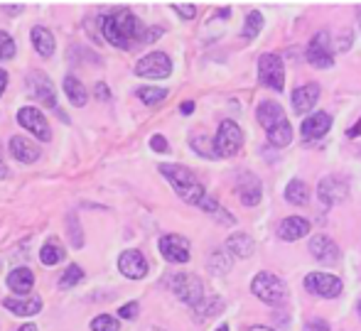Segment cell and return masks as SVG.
Returning a JSON list of instances; mask_svg holds the SVG:
<instances>
[{
	"mask_svg": "<svg viewBox=\"0 0 361 331\" xmlns=\"http://www.w3.org/2000/svg\"><path fill=\"white\" fill-rule=\"evenodd\" d=\"M160 175L165 177L167 182L172 185L175 194L182 199L185 204H192V206H200L202 199H204V185L195 177V172L187 170L182 165H172V162H162L160 167Z\"/></svg>",
	"mask_w": 361,
	"mask_h": 331,
	"instance_id": "1",
	"label": "cell"
},
{
	"mask_svg": "<svg viewBox=\"0 0 361 331\" xmlns=\"http://www.w3.org/2000/svg\"><path fill=\"white\" fill-rule=\"evenodd\" d=\"M251 292L268 307H283L288 302V285L273 273H258L251 282Z\"/></svg>",
	"mask_w": 361,
	"mask_h": 331,
	"instance_id": "2",
	"label": "cell"
},
{
	"mask_svg": "<svg viewBox=\"0 0 361 331\" xmlns=\"http://www.w3.org/2000/svg\"><path fill=\"white\" fill-rule=\"evenodd\" d=\"M25 84H27L30 96H32V99L37 101L39 106H44V108H49V111H57L59 108L54 81L49 79V76L44 74V71H39V69L30 71L27 79H25Z\"/></svg>",
	"mask_w": 361,
	"mask_h": 331,
	"instance_id": "3",
	"label": "cell"
},
{
	"mask_svg": "<svg viewBox=\"0 0 361 331\" xmlns=\"http://www.w3.org/2000/svg\"><path fill=\"white\" fill-rule=\"evenodd\" d=\"M172 292L177 294V299H182L185 304H190L192 309L200 307L204 302V285L197 275L192 273H177L172 277Z\"/></svg>",
	"mask_w": 361,
	"mask_h": 331,
	"instance_id": "4",
	"label": "cell"
},
{
	"mask_svg": "<svg viewBox=\"0 0 361 331\" xmlns=\"http://www.w3.org/2000/svg\"><path fill=\"white\" fill-rule=\"evenodd\" d=\"M18 125H23L35 140L49 142L52 140V128H49V120L37 106H23L18 111Z\"/></svg>",
	"mask_w": 361,
	"mask_h": 331,
	"instance_id": "5",
	"label": "cell"
},
{
	"mask_svg": "<svg viewBox=\"0 0 361 331\" xmlns=\"http://www.w3.org/2000/svg\"><path fill=\"white\" fill-rule=\"evenodd\" d=\"M133 71L138 76H143V79H152V81L167 79L172 74V59L165 52H150L135 62Z\"/></svg>",
	"mask_w": 361,
	"mask_h": 331,
	"instance_id": "6",
	"label": "cell"
},
{
	"mask_svg": "<svg viewBox=\"0 0 361 331\" xmlns=\"http://www.w3.org/2000/svg\"><path fill=\"white\" fill-rule=\"evenodd\" d=\"M258 79L273 91H283L286 86V66L278 54H261L258 59Z\"/></svg>",
	"mask_w": 361,
	"mask_h": 331,
	"instance_id": "7",
	"label": "cell"
},
{
	"mask_svg": "<svg viewBox=\"0 0 361 331\" xmlns=\"http://www.w3.org/2000/svg\"><path fill=\"white\" fill-rule=\"evenodd\" d=\"M243 145V132L233 120H221L214 137V150L219 157H233Z\"/></svg>",
	"mask_w": 361,
	"mask_h": 331,
	"instance_id": "8",
	"label": "cell"
},
{
	"mask_svg": "<svg viewBox=\"0 0 361 331\" xmlns=\"http://www.w3.org/2000/svg\"><path fill=\"white\" fill-rule=\"evenodd\" d=\"M305 289L317 294V297L334 299L342 294L344 285H342V280L334 277V275H329V273H310L307 277H305Z\"/></svg>",
	"mask_w": 361,
	"mask_h": 331,
	"instance_id": "9",
	"label": "cell"
},
{
	"mask_svg": "<svg viewBox=\"0 0 361 331\" xmlns=\"http://www.w3.org/2000/svg\"><path fill=\"white\" fill-rule=\"evenodd\" d=\"M157 251L165 258L167 263H190V241L185 236H177V233H167L157 241Z\"/></svg>",
	"mask_w": 361,
	"mask_h": 331,
	"instance_id": "10",
	"label": "cell"
},
{
	"mask_svg": "<svg viewBox=\"0 0 361 331\" xmlns=\"http://www.w3.org/2000/svg\"><path fill=\"white\" fill-rule=\"evenodd\" d=\"M8 152L10 157H13L15 162H20V165H35V162L42 157V150H39V145L35 140H30V137L25 135H13L8 140Z\"/></svg>",
	"mask_w": 361,
	"mask_h": 331,
	"instance_id": "11",
	"label": "cell"
},
{
	"mask_svg": "<svg viewBox=\"0 0 361 331\" xmlns=\"http://www.w3.org/2000/svg\"><path fill=\"white\" fill-rule=\"evenodd\" d=\"M118 270H121V275L128 280H143L147 275V270H150V265H147L145 256L138 248H128V251H123L118 256Z\"/></svg>",
	"mask_w": 361,
	"mask_h": 331,
	"instance_id": "12",
	"label": "cell"
},
{
	"mask_svg": "<svg viewBox=\"0 0 361 331\" xmlns=\"http://www.w3.org/2000/svg\"><path fill=\"white\" fill-rule=\"evenodd\" d=\"M307 62L312 66H317V69H329V66H334V57H332V52H329V35L324 32V30L314 35L312 42H310Z\"/></svg>",
	"mask_w": 361,
	"mask_h": 331,
	"instance_id": "13",
	"label": "cell"
},
{
	"mask_svg": "<svg viewBox=\"0 0 361 331\" xmlns=\"http://www.w3.org/2000/svg\"><path fill=\"white\" fill-rule=\"evenodd\" d=\"M317 194L324 206H334V204L344 201V199L349 196V187H347V182L339 180V177H324L317 187Z\"/></svg>",
	"mask_w": 361,
	"mask_h": 331,
	"instance_id": "14",
	"label": "cell"
},
{
	"mask_svg": "<svg viewBox=\"0 0 361 331\" xmlns=\"http://www.w3.org/2000/svg\"><path fill=\"white\" fill-rule=\"evenodd\" d=\"M310 253L322 265H339V246L329 236H314L310 241Z\"/></svg>",
	"mask_w": 361,
	"mask_h": 331,
	"instance_id": "15",
	"label": "cell"
},
{
	"mask_svg": "<svg viewBox=\"0 0 361 331\" xmlns=\"http://www.w3.org/2000/svg\"><path fill=\"white\" fill-rule=\"evenodd\" d=\"M332 128V115L324 113V111H317V113L307 115V118L302 120V137L305 140H319V137H324Z\"/></svg>",
	"mask_w": 361,
	"mask_h": 331,
	"instance_id": "16",
	"label": "cell"
},
{
	"mask_svg": "<svg viewBox=\"0 0 361 331\" xmlns=\"http://www.w3.org/2000/svg\"><path fill=\"white\" fill-rule=\"evenodd\" d=\"M30 42H32L35 52H37L39 57H44V59L52 57L54 49H57V39H54L52 30L42 27V25H35V27L30 30Z\"/></svg>",
	"mask_w": 361,
	"mask_h": 331,
	"instance_id": "17",
	"label": "cell"
},
{
	"mask_svg": "<svg viewBox=\"0 0 361 331\" xmlns=\"http://www.w3.org/2000/svg\"><path fill=\"white\" fill-rule=\"evenodd\" d=\"M236 194L241 199V204H246V206H256L258 201H261V180H258L256 175H241L238 177V187H236Z\"/></svg>",
	"mask_w": 361,
	"mask_h": 331,
	"instance_id": "18",
	"label": "cell"
},
{
	"mask_svg": "<svg viewBox=\"0 0 361 331\" xmlns=\"http://www.w3.org/2000/svg\"><path fill=\"white\" fill-rule=\"evenodd\" d=\"M3 307L13 312L15 317H35L42 312V299L39 297H5Z\"/></svg>",
	"mask_w": 361,
	"mask_h": 331,
	"instance_id": "19",
	"label": "cell"
},
{
	"mask_svg": "<svg viewBox=\"0 0 361 331\" xmlns=\"http://www.w3.org/2000/svg\"><path fill=\"white\" fill-rule=\"evenodd\" d=\"M319 99V86L317 84H305V86H298L293 91V106H295V113H310L314 108Z\"/></svg>",
	"mask_w": 361,
	"mask_h": 331,
	"instance_id": "20",
	"label": "cell"
},
{
	"mask_svg": "<svg viewBox=\"0 0 361 331\" xmlns=\"http://www.w3.org/2000/svg\"><path fill=\"white\" fill-rule=\"evenodd\" d=\"M5 285H8L18 297H25V294H30L35 287V273L30 268H15V270H10Z\"/></svg>",
	"mask_w": 361,
	"mask_h": 331,
	"instance_id": "21",
	"label": "cell"
},
{
	"mask_svg": "<svg viewBox=\"0 0 361 331\" xmlns=\"http://www.w3.org/2000/svg\"><path fill=\"white\" fill-rule=\"evenodd\" d=\"M256 118H258V123L263 125V130H271L273 125L286 120V111H283V106L276 104V101H261V106H258V111H256Z\"/></svg>",
	"mask_w": 361,
	"mask_h": 331,
	"instance_id": "22",
	"label": "cell"
},
{
	"mask_svg": "<svg viewBox=\"0 0 361 331\" xmlns=\"http://www.w3.org/2000/svg\"><path fill=\"white\" fill-rule=\"evenodd\" d=\"M283 241H300L310 233V221L300 216H288L286 221H281V228H278Z\"/></svg>",
	"mask_w": 361,
	"mask_h": 331,
	"instance_id": "23",
	"label": "cell"
},
{
	"mask_svg": "<svg viewBox=\"0 0 361 331\" xmlns=\"http://www.w3.org/2000/svg\"><path fill=\"white\" fill-rule=\"evenodd\" d=\"M99 25H101V35H104V39L109 44H114V47H118V49H130V44H128V39L121 35V30H118V25L114 23V18H111V13H106V15H101L99 18Z\"/></svg>",
	"mask_w": 361,
	"mask_h": 331,
	"instance_id": "24",
	"label": "cell"
},
{
	"mask_svg": "<svg viewBox=\"0 0 361 331\" xmlns=\"http://www.w3.org/2000/svg\"><path fill=\"white\" fill-rule=\"evenodd\" d=\"M62 89H64V94H67L69 104H72L74 108H84V106L89 104V94H86L84 84H81V81L76 79L74 74H67V76H64Z\"/></svg>",
	"mask_w": 361,
	"mask_h": 331,
	"instance_id": "25",
	"label": "cell"
},
{
	"mask_svg": "<svg viewBox=\"0 0 361 331\" xmlns=\"http://www.w3.org/2000/svg\"><path fill=\"white\" fill-rule=\"evenodd\" d=\"M64 256H67V251H64V246L59 243V238H47L44 246L39 248V263L47 265V268L59 265L64 261Z\"/></svg>",
	"mask_w": 361,
	"mask_h": 331,
	"instance_id": "26",
	"label": "cell"
},
{
	"mask_svg": "<svg viewBox=\"0 0 361 331\" xmlns=\"http://www.w3.org/2000/svg\"><path fill=\"white\" fill-rule=\"evenodd\" d=\"M226 248L236 258H251L253 251H256V243H253V238L248 233H233V236H228Z\"/></svg>",
	"mask_w": 361,
	"mask_h": 331,
	"instance_id": "27",
	"label": "cell"
},
{
	"mask_svg": "<svg viewBox=\"0 0 361 331\" xmlns=\"http://www.w3.org/2000/svg\"><path fill=\"white\" fill-rule=\"evenodd\" d=\"M268 135V142H271L273 147H288L290 142H293V128H290L288 118L283 120V123L273 125L271 130H266Z\"/></svg>",
	"mask_w": 361,
	"mask_h": 331,
	"instance_id": "28",
	"label": "cell"
},
{
	"mask_svg": "<svg viewBox=\"0 0 361 331\" xmlns=\"http://www.w3.org/2000/svg\"><path fill=\"white\" fill-rule=\"evenodd\" d=\"M286 201L288 204H293V206H305V204L310 201V189H307V185L305 182H300V180H293L288 185V189H286Z\"/></svg>",
	"mask_w": 361,
	"mask_h": 331,
	"instance_id": "29",
	"label": "cell"
},
{
	"mask_svg": "<svg viewBox=\"0 0 361 331\" xmlns=\"http://www.w3.org/2000/svg\"><path fill=\"white\" fill-rule=\"evenodd\" d=\"M167 94H170V91L160 89V86H140V89L135 91V96H138V99L143 101V106H157V104H162V101L167 99Z\"/></svg>",
	"mask_w": 361,
	"mask_h": 331,
	"instance_id": "30",
	"label": "cell"
},
{
	"mask_svg": "<svg viewBox=\"0 0 361 331\" xmlns=\"http://www.w3.org/2000/svg\"><path fill=\"white\" fill-rule=\"evenodd\" d=\"M81 280H84V270H81L76 263H72L62 275H59L57 285H59V289H72L81 282Z\"/></svg>",
	"mask_w": 361,
	"mask_h": 331,
	"instance_id": "31",
	"label": "cell"
},
{
	"mask_svg": "<svg viewBox=\"0 0 361 331\" xmlns=\"http://www.w3.org/2000/svg\"><path fill=\"white\" fill-rule=\"evenodd\" d=\"M221 312H224V302L219 297L204 299L200 307H195L197 319H209V317H216V314H221Z\"/></svg>",
	"mask_w": 361,
	"mask_h": 331,
	"instance_id": "32",
	"label": "cell"
},
{
	"mask_svg": "<svg viewBox=\"0 0 361 331\" xmlns=\"http://www.w3.org/2000/svg\"><path fill=\"white\" fill-rule=\"evenodd\" d=\"M190 142H192V150H195L197 155L207 157V160H214V157H219L216 150H214V142H209L204 135H195Z\"/></svg>",
	"mask_w": 361,
	"mask_h": 331,
	"instance_id": "33",
	"label": "cell"
},
{
	"mask_svg": "<svg viewBox=\"0 0 361 331\" xmlns=\"http://www.w3.org/2000/svg\"><path fill=\"white\" fill-rule=\"evenodd\" d=\"M209 270H212L214 275L228 273V270H231V258H228L224 251H214V253L209 256Z\"/></svg>",
	"mask_w": 361,
	"mask_h": 331,
	"instance_id": "34",
	"label": "cell"
},
{
	"mask_svg": "<svg viewBox=\"0 0 361 331\" xmlns=\"http://www.w3.org/2000/svg\"><path fill=\"white\" fill-rule=\"evenodd\" d=\"M18 54V44L5 30H0V62H10Z\"/></svg>",
	"mask_w": 361,
	"mask_h": 331,
	"instance_id": "35",
	"label": "cell"
},
{
	"mask_svg": "<svg viewBox=\"0 0 361 331\" xmlns=\"http://www.w3.org/2000/svg\"><path fill=\"white\" fill-rule=\"evenodd\" d=\"M121 329V322L116 317H111V314H99V317H94V322H91V331H118Z\"/></svg>",
	"mask_w": 361,
	"mask_h": 331,
	"instance_id": "36",
	"label": "cell"
},
{
	"mask_svg": "<svg viewBox=\"0 0 361 331\" xmlns=\"http://www.w3.org/2000/svg\"><path fill=\"white\" fill-rule=\"evenodd\" d=\"M261 27H263V18H261V13H248V18H246V27H243V37H246V39H253L258 32H261Z\"/></svg>",
	"mask_w": 361,
	"mask_h": 331,
	"instance_id": "37",
	"label": "cell"
},
{
	"mask_svg": "<svg viewBox=\"0 0 361 331\" xmlns=\"http://www.w3.org/2000/svg\"><path fill=\"white\" fill-rule=\"evenodd\" d=\"M172 10L185 20H192L197 15V5H192V3H175L172 5Z\"/></svg>",
	"mask_w": 361,
	"mask_h": 331,
	"instance_id": "38",
	"label": "cell"
},
{
	"mask_svg": "<svg viewBox=\"0 0 361 331\" xmlns=\"http://www.w3.org/2000/svg\"><path fill=\"white\" fill-rule=\"evenodd\" d=\"M138 312H140L138 302H128V304H123V307L118 309V317L121 319H135V317H138Z\"/></svg>",
	"mask_w": 361,
	"mask_h": 331,
	"instance_id": "39",
	"label": "cell"
},
{
	"mask_svg": "<svg viewBox=\"0 0 361 331\" xmlns=\"http://www.w3.org/2000/svg\"><path fill=\"white\" fill-rule=\"evenodd\" d=\"M69 236H72V246L74 248H81L84 246V238H81V231H79V221H76V218H72V221H69Z\"/></svg>",
	"mask_w": 361,
	"mask_h": 331,
	"instance_id": "40",
	"label": "cell"
},
{
	"mask_svg": "<svg viewBox=\"0 0 361 331\" xmlns=\"http://www.w3.org/2000/svg\"><path fill=\"white\" fill-rule=\"evenodd\" d=\"M94 96L99 101H111V89L106 81H99V84H94Z\"/></svg>",
	"mask_w": 361,
	"mask_h": 331,
	"instance_id": "41",
	"label": "cell"
},
{
	"mask_svg": "<svg viewBox=\"0 0 361 331\" xmlns=\"http://www.w3.org/2000/svg\"><path fill=\"white\" fill-rule=\"evenodd\" d=\"M150 147L155 152H167V150H170V145H167V137L165 135H152L150 137Z\"/></svg>",
	"mask_w": 361,
	"mask_h": 331,
	"instance_id": "42",
	"label": "cell"
},
{
	"mask_svg": "<svg viewBox=\"0 0 361 331\" xmlns=\"http://www.w3.org/2000/svg\"><path fill=\"white\" fill-rule=\"evenodd\" d=\"M305 331H329V324L322 322V319H310Z\"/></svg>",
	"mask_w": 361,
	"mask_h": 331,
	"instance_id": "43",
	"label": "cell"
},
{
	"mask_svg": "<svg viewBox=\"0 0 361 331\" xmlns=\"http://www.w3.org/2000/svg\"><path fill=\"white\" fill-rule=\"evenodd\" d=\"M200 208H204V211H209V213H216L221 206H219V204H216V199L204 196V199H202V204H200Z\"/></svg>",
	"mask_w": 361,
	"mask_h": 331,
	"instance_id": "44",
	"label": "cell"
},
{
	"mask_svg": "<svg viewBox=\"0 0 361 331\" xmlns=\"http://www.w3.org/2000/svg\"><path fill=\"white\" fill-rule=\"evenodd\" d=\"M5 89H8V71L0 69V99H3Z\"/></svg>",
	"mask_w": 361,
	"mask_h": 331,
	"instance_id": "45",
	"label": "cell"
},
{
	"mask_svg": "<svg viewBox=\"0 0 361 331\" xmlns=\"http://www.w3.org/2000/svg\"><path fill=\"white\" fill-rule=\"evenodd\" d=\"M180 113H185V115L195 113V101H185V104H180Z\"/></svg>",
	"mask_w": 361,
	"mask_h": 331,
	"instance_id": "46",
	"label": "cell"
},
{
	"mask_svg": "<svg viewBox=\"0 0 361 331\" xmlns=\"http://www.w3.org/2000/svg\"><path fill=\"white\" fill-rule=\"evenodd\" d=\"M8 15H20L23 13V5H0Z\"/></svg>",
	"mask_w": 361,
	"mask_h": 331,
	"instance_id": "47",
	"label": "cell"
},
{
	"mask_svg": "<svg viewBox=\"0 0 361 331\" xmlns=\"http://www.w3.org/2000/svg\"><path fill=\"white\" fill-rule=\"evenodd\" d=\"M347 135H349V137H357V135H361V118L357 120V125H352V128L347 130Z\"/></svg>",
	"mask_w": 361,
	"mask_h": 331,
	"instance_id": "48",
	"label": "cell"
},
{
	"mask_svg": "<svg viewBox=\"0 0 361 331\" xmlns=\"http://www.w3.org/2000/svg\"><path fill=\"white\" fill-rule=\"evenodd\" d=\"M248 331H276V329H271V327H261V324H256V327H251Z\"/></svg>",
	"mask_w": 361,
	"mask_h": 331,
	"instance_id": "49",
	"label": "cell"
},
{
	"mask_svg": "<svg viewBox=\"0 0 361 331\" xmlns=\"http://www.w3.org/2000/svg\"><path fill=\"white\" fill-rule=\"evenodd\" d=\"M18 331H37V327H35V324H23Z\"/></svg>",
	"mask_w": 361,
	"mask_h": 331,
	"instance_id": "50",
	"label": "cell"
},
{
	"mask_svg": "<svg viewBox=\"0 0 361 331\" xmlns=\"http://www.w3.org/2000/svg\"><path fill=\"white\" fill-rule=\"evenodd\" d=\"M5 175H8V172H5V165H3V155H0V180H3Z\"/></svg>",
	"mask_w": 361,
	"mask_h": 331,
	"instance_id": "51",
	"label": "cell"
},
{
	"mask_svg": "<svg viewBox=\"0 0 361 331\" xmlns=\"http://www.w3.org/2000/svg\"><path fill=\"white\" fill-rule=\"evenodd\" d=\"M216 331H228V327H226V324H221V327H219Z\"/></svg>",
	"mask_w": 361,
	"mask_h": 331,
	"instance_id": "52",
	"label": "cell"
},
{
	"mask_svg": "<svg viewBox=\"0 0 361 331\" xmlns=\"http://www.w3.org/2000/svg\"><path fill=\"white\" fill-rule=\"evenodd\" d=\"M359 25H361V8H359Z\"/></svg>",
	"mask_w": 361,
	"mask_h": 331,
	"instance_id": "53",
	"label": "cell"
},
{
	"mask_svg": "<svg viewBox=\"0 0 361 331\" xmlns=\"http://www.w3.org/2000/svg\"><path fill=\"white\" fill-rule=\"evenodd\" d=\"M359 317H361V302H359Z\"/></svg>",
	"mask_w": 361,
	"mask_h": 331,
	"instance_id": "54",
	"label": "cell"
}]
</instances>
